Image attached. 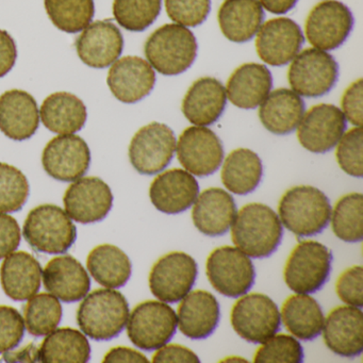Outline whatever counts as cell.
<instances>
[{"label":"cell","instance_id":"cell-1","mask_svg":"<svg viewBox=\"0 0 363 363\" xmlns=\"http://www.w3.org/2000/svg\"><path fill=\"white\" fill-rule=\"evenodd\" d=\"M231 239L240 250L252 258H267L281 243V222L272 208L263 203H248L237 212Z\"/></svg>","mask_w":363,"mask_h":363},{"label":"cell","instance_id":"cell-2","mask_svg":"<svg viewBox=\"0 0 363 363\" xmlns=\"http://www.w3.org/2000/svg\"><path fill=\"white\" fill-rule=\"evenodd\" d=\"M129 314V303L122 293L97 289L80 303L77 322L82 333L91 339L109 341L124 330Z\"/></svg>","mask_w":363,"mask_h":363},{"label":"cell","instance_id":"cell-3","mask_svg":"<svg viewBox=\"0 0 363 363\" xmlns=\"http://www.w3.org/2000/svg\"><path fill=\"white\" fill-rule=\"evenodd\" d=\"M280 222L297 237L322 233L330 222L328 197L314 186H298L284 193L279 201Z\"/></svg>","mask_w":363,"mask_h":363},{"label":"cell","instance_id":"cell-4","mask_svg":"<svg viewBox=\"0 0 363 363\" xmlns=\"http://www.w3.org/2000/svg\"><path fill=\"white\" fill-rule=\"evenodd\" d=\"M147 62L165 76L188 71L197 56V42L192 31L178 24L163 25L155 30L144 45Z\"/></svg>","mask_w":363,"mask_h":363},{"label":"cell","instance_id":"cell-5","mask_svg":"<svg viewBox=\"0 0 363 363\" xmlns=\"http://www.w3.org/2000/svg\"><path fill=\"white\" fill-rule=\"evenodd\" d=\"M23 235L37 252L59 255L67 252L75 243L77 228L62 208L48 203L29 212Z\"/></svg>","mask_w":363,"mask_h":363},{"label":"cell","instance_id":"cell-6","mask_svg":"<svg viewBox=\"0 0 363 363\" xmlns=\"http://www.w3.org/2000/svg\"><path fill=\"white\" fill-rule=\"evenodd\" d=\"M333 252L320 242L303 241L291 252L284 277L297 294H311L323 288L331 271Z\"/></svg>","mask_w":363,"mask_h":363},{"label":"cell","instance_id":"cell-7","mask_svg":"<svg viewBox=\"0 0 363 363\" xmlns=\"http://www.w3.org/2000/svg\"><path fill=\"white\" fill-rule=\"evenodd\" d=\"M339 78V65L331 55L318 48H307L291 61L288 79L299 96L318 99L328 94Z\"/></svg>","mask_w":363,"mask_h":363},{"label":"cell","instance_id":"cell-8","mask_svg":"<svg viewBox=\"0 0 363 363\" xmlns=\"http://www.w3.org/2000/svg\"><path fill=\"white\" fill-rule=\"evenodd\" d=\"M126 325L133 345L150 352L171 341L177 330L178 320L175 310L167 303L146 301L135 306Z\"/></svg>","mask_w":363,"mask_h":363},{"label":"cell","instance_id":"cell-9","mask_svg":"<svg viewBox=\"0 0 363 363\" xmlns=\"http://www.w3.org/2000/svg\"><path fill=\"white\" fill-rule=\"evenodd\" d=\"M235 333L250 343L262 344L279 331L281 316L273 299L261 293L242 295L230 315Z\"/></svg>","mask_w":363,"mask_h":363},{"label":"cell","instance_id":"cell-10","mask_svg":"<svg viewBox=\"0 0 363 363\" xmlns=\"http://www.w3.org/2000/svg\"><path fill=\"white\" fill-rule=\"evenodd\" d=\"M207 277L220 294L237 298L254 286L256 272L252 260L239 248L222 246L207 259Z\"/></svg>","mask_w":363,"mask_h":363},{"label":"cell","instance_id":"cell-11","mask_svg":"<svg viewBox=\"0 0 363 363\" xmlns=\"http://www.w3.org/2000/svg\"><path fill=\"white\" fill-rule=\"evenodd\" d=\"M176 145L174 131L167 125L150 123L133 135L129 145V159L138 173L155 175L171 163Z\"/></svg>","mask_w":363,"mask_h":363},{"label":"cell","instance_id":"cell-12","mask_svg":"<svg viewBox=\"0 0 363 363\" xmlns=\"http://www.w3.org/2000/svg\"><path fill=\"white\" fill-rule=\"evenodd\" d=\"M354 27V16L347 6L337 0H324L308 14L305 33L314 48L333 50L343 45Z\"/></svg>","mask_w":363,"mask_h":363},{"label":"cell","instance_id":"cell-13","mask_svg":"<svg viewBox=\"0 0 363 363\" xmlns=\"http://www.w3.org/2000/svg\"><path fill=\"white\" fill-rule=\"evenodd\" d=\"M196 261L182 252H172L161 257L150 273L152 295L164 303H177L191 292L196 280Z\"/></svg>","mask_w":363,"mask_h":363},{"label":"cell","instance_id":"cell-14","mask_svg":"<svg viewBox=\"0 0 363 363\" xmlns=\"http://www.w3.org/2000/svg\"><path fill=\"white\" fill-rule=\"evenodd\" d=\"M176 150L180 164L197 177H207L216 173L224 159V147L220 138L203 126L186 128L180 135Z\"/></svg>","mask_w":363,"mask_h":363},{"label":"cell","instance_id":"cell-15","mask_svg":"<svg viewBox=\"0 0 363 363\" xmlns=\"http://www.w3.org/2000/svg\"><path fill=\"white\" fill-rule=\"evenodd\" d=\"M346 127V118L340 108L320 104L305 112L297 127V138L310 152L325 154L337 145Z\"/></svg>","mask_w":363,"mask_h":363},{"label":"cell","instance_id":"cell-16","mask_svg":"<svg viewBox=\"0 0 363 363\" xmlns=\"http://www.w3.org/2000/svg\"><path fill=\"white\" fill-rule=\"evenodd\" d=\"M91 152L82 138L60 135L48 142L42 154L46 173L59 182H75L88 172Z\"/></svg>","mask_w":363,"mask_h":363},{"label":"cell","instance_id":"cell-17","mask_svg":"<svg viewBox=\"0 0 363 363\" xmlns=\"http://www.w3.org/2000/svg\"><path fill=\"white\" fill-rule=\"evenodd\" d=\"M65 212L80 224H92L107 218L113 205L111 189L99 177L75 180L63 197Z\"/></svg>","mask_w":363,"mask_h":363},{"label":"cell","instance_id":"cell-18","mask_svg":"<svg viewBox=\"0 0 363 363\" xmlns=\"http://www.w3.org/2000/svg\"><path fill=\"white\" fill-rule=\"evenodd\" d=\"M305 42L301 27L288 18H272L257 33L259 58L271 67H284L296 57Z\"/></svg>","mask_w":363,"mask_h":363},{"label":"cell","instance_id":"cell-19","mask_svg":"<svg viewBox=\"0 0 363 363\" xmlns=\"http://www.w3.org/2000/svg\"><path fill=\"white\" fill-rule=\"evenodd\" d=\"M107 84L121 103L135 104L150 94L156 84L152 65L135 56L118 59L110 67Z\"/></svg>","mask_w":363,"mask_h":363},{"label":"cell","instance_id":"cell-20","mask_svg":"<svg viewBox=\"0 0 363 363\" xmlns=\"http://www.w3.org/2000/svg\"><path fill=\"white\" fill-rule=\"evenodd\" d=\"M75 45L78 57L84 65L93 69H106L120 58L124 39L111 21H97L84 29Z\"/></svg>","mask_w":363,"mask_h":363},{"label":"cell","instance_id":"cell-21","mask_svg":"<svg viewBox=\"0 0 363 363\" xmlns=\"http://www.w3.org/2000/svg\"><path fill=\"white\" fill-rule=\"evenodd\" d=\"M323 337L327 347L346 358L359 356L363 350V313L361 308L340 306L324 320Z\"/></svg>","mask_w":363,"mask_h":363},{"label":"cell","instance_id":"cell-22","mask_svg":"<svg viewBox=\"0 0 363 363\" xmlns=\"http://www.w3.org/2000/svg\"><path fill=\"white\" fill-rule=\"evenodd\" d=\"M199 194V182L194 176L180 169H169L157 176L150 188L152 205L165 214L186 211Z\"/></svg>","mask_w":363,"mask_h":363},{"label":"cell","instance_id":"cell-23","mask_svg":"<svg viewBox=\"0 0 363 363\" xmlns=\"http://www.w3.org/2000/svg\"><path fill=\"white\" fill-rule=\"evenodd\" d=\"M39 124V108L33 95L13 89L0 96V131L6 137L14 141L30 139Z\"/></svg>","mask_w":363,"mask_h":363},{"label":"cell","instance_id":"cell-24","mask_svg":"<svg viewBox=\"0 0 363 363\" xmlns=\"http://www.w3.org/2000/svg\"><path fill=\"white\" fill-rule=\"evenodd\" d=\"M42 275L46 290L65 303L82 301L90 291V276L84 265L69 255L52 258Z\"/></svg>","mask_w":363,"mask_h":363},{"label":"cell","instance_id":"cell-25","mask_svg":"<svg viewBox=\"0 0 363 363\" xmlns=\"http://www.w3.org/2000/svg\"><path fill=\"white\" fill-rule=\"evenodd\" d=\"M177 320L180 331L186 337L206 339L214 333L220 322V303L208 291H193L182 299Z\"/></svg>","mask_w":363,"mask_h":363},{"label":"cell","instance_id":"cell-26","mask_svg":"<svg viewBox=\"0 0 363 363\" xmlns=\"http://www.w3.org/2000/svg\"><path fill=\"white\" fill-rule=\"evenodd\" d=\"M237 216L235 199L227 191L210 188L197 196L192 211L195 227L208 237L225 235Z\"/></svg>","mask_w":363,"mask_h":363},{"label":"cell","instance_id":"cell-27","mask_svg":"<svg viewBox=\"0 0 363 363\" xmlns=\"http://www.w3.org/2000/svg\"><path fill=\"white\" fill-rule=\"evenodd\" d=\"M227 95L222 82L203 77L189 89L182 101V113L195 126H209L218 122L226 108Z\"/></svg>","mask_w":363,"mask_h":363},{"label":"cell","instance_id":"cell-28","mask_svg":"<svg viewBox=\"0 0 363 363\" xmlns=\"http://www.w3.org/2000/svg\"><path fill=\"white\" fill-rule=\"evenodd\" d=\"M42 267L39 261L26 252L8 255L0 267L4 292L13 301H24L41 288Z\"/></svg>","mask_w":363,"mask_h":363},{"label":"cell","instance_id":"cell-29","mask_svg":"<svg viewBox=\"0 0 363 363\" xmlns=\"http://www.w3.org/2000/svg\"><path fill=\"white\" fill-rule=\"evenodd\" d=\"M273 78L265 65L246 63L238 67L227 82L226 95L235 107L255 109L271 93Z\"/></svg>","mask_w":363,"mask_h":363},{"label":"cell","instance_id":"cell-30","mask_svg":"<svg viewBox=\"0 0 363 363\" xmlns=\"http://www.w3.org/2000/svg\"><path fill=\"white\" fill-rule=\"evenodd\" d=\"M305 114V103L297 93L289 89H277L269 93L259 108L263 126L277 135L292 133Z\"/></svg>","mask_w":363,"mask_h":363},{"label":"cell","instance_id":"cell-31","mask_svg":"<svg viewBox=\"0 0 363 363\" xmlns=\"http://www.w3.org/2000/svg\"><path fill=\"white\" fill-rule=\"evenodd\" d=\"M224 37L233 43L250 41L260 29L264 11L259 0H224L218 13Z\"/></svg>","mask_w":363,"mask_h":363},{"label":"cell","instance_id":"cell-32","mask_svg":"<svg viewBox=\"0 0 363 363\" xmlns=\"http://www.w3.org/2000/svg\"><path fill=\"white\" fill-rule=\"evenodd\" d=\"M44 126L58 135H74L82 130L88 118L82 99L67 92H57L44 99L40 109Z\"/></svg>","mask_w":363,"mask_h":363},{"label":"cell","instance_id":"cell-33","mask_svg":"<svg viewBox=\"0 0 363 363\" xmlns=\"http://www.w3.org/2000/svg\"><path fill=\"white\" fill-rule=\"evenodd\" d=\"M280 316L289 333L303 341L315 339L324 326L320 303L307 294L291 295L282 305Z\"/></svg>","mask_w":363,"mask_h":363},{"label":"cell","instance_id":"cell-34","mask_svg":"<svg viewBox=\"0 0 363 363\" xmlns=\"http://www.w3.org/2000/svg\"><path fill=\"white\" fill-rule=\"evenodd\" d=\"M86 267L97 284L110 289L124 286L133 273L129 257L111 244L93 248L86 258Z\"/></svg>","mask_w":363,"mask_h":363},{"label":"cell","instance_id":"cell-35","mask_svg":"<svg viewBox=\"0 0 363 363\" xmlns=\"http://www.w3.org/2000/svg\"><path fill=\"white\" fill-rule=\"evenodd\" d=\"M262 175V161L256 152L247 148L233 150L223 163V184L235 195L254 192L260 184Z\"/></svg>","mask_w":363,"mask_h":363},{"label":"cell","instance_id":"cell-36","mask_svg":"<svg viewBox=\"0 0 363 363\" xmlns=\"http://www.w3.org/2000/svg\"><path fill=\"white\" fill-rule=\"evenodd\" d=\"M39 348L40 362L86 363L91 358V346L86 335L69 327L48 333Z\"/></svg>","mask_w":363,"mask_h":363},{"label":"cell","instance_id":"cell-37","mask_svg":"<svg viewBox=\"0 0 363 363\" xmlns=\"http://www.w3.org/2000/svg\"><path fill=\"white\" fill-rule=\"evenodd\" d=\"M44 6L52 24L67 33L84 30L94 18V0H44Z\"/></svg>","mask_w":363,"mask_h":363},{"label":"cell","instance_id":"cell-38","mask_svg":"<svg viewBox=\"0 0 363 363\" xmlns=\"http://www.w3.org/2000/svg\"><path fill=\"white\" fill-rule=\"evenodd\" d=\"M27 331L43 337L54 331L62 320V306L56 296L48 293L33 295L23 309Z\"/></svg>","mask_w":363,"mask_h":363},{"label":"cell","instance_id":"cell-39","mask_svg":"<svg viewBox=\"0 0 363 363\" xmlns=\"http://www.w3.org/2000/svg\"><path fill=\"white\" fill-rule=\"evenodd\" d=\"M362 213V194L350 193L341 197L331 212L335 237L348 243L360 242L363 237Z\"/></svg>","mask_w":363,"mask_h":363},{"label":"cell","instance_id":"cell-40","mask_svg":"<svg viewBox=\"0 0 363 363\" xmlns=\"http://www.w3.org/2000/svg\"><path fill=\"white\" fill-rule=\"evenodd\" d=\"M161 7L162 0H113L112 11L121 27L141 33L156 22Z\"/></svg>","mask_w":363,"mask_h":363},{"label":"cell","instance_id":"cell-41","mask_svg":"<svg viewBox=\"0 0 363 363\" xmlns=\"http://www.w3.org/2000/svg\"><path fill=\"white\" fill-rule=\"evenodd\" d=\"M29 182L22 171L0 162V212L12 213L24 207L29 196Z\"/></svg>","mask_w":363,"mask_h":363},{"label":"cell","instance_id":"cell-42","mask_svg":"<svg viewBox=\"0 0 363 363\" xmlns=\"http://www.w3.org/2000/svg\"><path fill=\"white\" fill-rule=\"evenodd\" d=\"M254 361L257 363L303 362V346L291 335H274L258 348Z\"/></svg>","mask_w":363,"mask_h":363},{"label":"cell","instance_id":"cell-43","mask_svg":"<svg viewBox=\"0 0 363 363\" xmlns=\"http://www.w3.org/2000/svg\"><path fill=\"white\" fill-rule=\"evenodd\" d=\"M337 145L335 157L340 167L352 177H362V127H354L344 133Z\"/></svg>","mask_w":363,"mask_h":363},{"label":"cell","instance_id":"cell-44","mask_svg":"<svg viewBox=\"0 0 363 363\" xmlns=\"http://www.w3.org/2000/svg\"><path fill=\"white\" fill-rule=\"evenodd\" d=\"M167 16L176 24L197 27L207 20L211 0H164Z\"/></svg>","mask_w":363,"mask_h":363},{"label":"cell","instance_id":"cell-45","mask_svg":"<svg viewBox=\"0 0 363 363\" xmlns=\"http://www.w3.org/2000/svg\"><path fill=\"white\" fill-rule=\"evenodd\" d=\"M25 323L16 308L0 306V354L14 350L24 337Z\"/></svg>","mask_w":363,"mask_h":363},{"label":"cell","instance_id":"cell-46","mask_svg":"<svg viewBox=\"0 0 363 363\" xmlns=\"http://www.w3.org/2000/svg\"><path fill=\"white\" fill-rule=\"evenodd\" d=\"M362 275L361 265H354L344 271L335 284L337 296L343 303L362 308Z\"/></svg>","mask_w":363,"mask_h":363},{"label":"cell","instance_id":"cell-47","mask_svg":"<svg viewBox=\"0 0 363 363\" xmlns=\"http://www.w3.org/2000/svg\"><path fill=\"white\" fill-rule=\"evenodd\" d=\"M363 84L362 79L352 82L342 97V110L344 116L354 126H362Z\"/></svg>","mask_w":363,"mask_h":363},{"label":"cell","instance_id":"cell-48","mask_svg":"<svg viewBox=\"0 0 363 363\" xmlns=\"http://www.w3.org/2000/svg\"><path fill=\"white\" fill-rule=\"evenodd\" d=\"M20 244V225L16 218L0 212V260L16 252Z\"/></svg>","mask_w":363,"mask_h":363},{"label":"cell","instance_id":"cell-49","mask_svg":"<svg viewBox=\"0 0 363 363\" xmlns=\"http://www.w3.org/2000/svg\"><path fill=\"white\" fill-rule=\"evenodd\" d=\"M152 362H191L199 363V358L190 348L184 347L179 344H169L163 345L157 350L156 354L152 356Z\"/></svg>","mask_w":363,"mask_h":363},{"label":"cell","instance_id":"cell-50","mask_svg":"<svg viewBox=\"0 0 363 363\" xmlns=\"http://www.w3.org/2000/svg\"><path fill=\"white\" fill-rule=\"evenodd\" d=\"M18 59V48L13 38L0 29V78L7 75Z\"/></svg>","mask_w":363,"mask_h":363},{"label":"cell","instance_id":"cell-51","mask_svg":"<svg viewBox=\"0 0 363 363\" xmlns=\"http://www.w3.org/2000/svg\"><path fill=\"white\" fill-rule=\"evenodd\" d=\"M103 362L116 363V362H140L147 363L148 359L144 356L142 352L133 348L124 347V346H118L113 347L105 354Z\"/></svg>","mask_w":363,"mask_h":363},{"label":"cell","instance_id":"cell-52","mask_svg":"<svg viewBox=\"0 0 363 363\" xmlns=\"http://www.w3.org/2000/svg\"><path fill=\"white\" fill-rule=\"evenodd\" d=\"M0 361L11 363L40 362V348L35 343H30L18 350H8Z\"/></svg>","mask_w":363,"mask_h":363},{"label":"cell","instance_id":"cell-53","mask_svg":"<svg viewBox=\"0 0 363 363\" xmlns=\"http://www.w3.org/2000/svg\"><path fill=\"white\" fill-rule=\"evenodd\" d=\"M298 0H259L262 8L273 14H286L296 6Z\"/></svg>","mask_w":363,"mask_h":363}]
</instances>
